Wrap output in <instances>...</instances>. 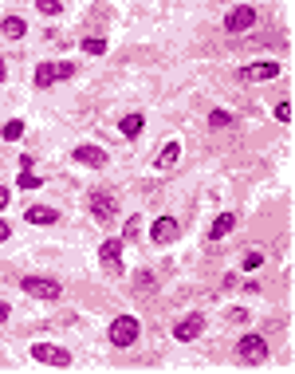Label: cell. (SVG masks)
Instances as JSON below:
<instances>
[{
  "instance_id": "4",
  "label": "cell",
  "mask_w": 295,
  "mask_h": 374,
  "mask_svg": "<svg viewBox=\"0 0 295 374\" xmlns=\"http://www.w3.org/2000/svg\"><path fill=\"white\" fill-rule=\"evenodd\" d=\"M31 359L47 362V366H71V355L55 343H31Z\"/></svg>"
},
{
  "instance_id": "28",
  "label": "cell",
  "mask_w": 295,
  "mask_h": 374,
  "mask_svg": "<svg viewBox=\"0 0 295 374\" xmlns=\"http://www.w3.org/2000/svg\"><path fill=\"white\" fill-rule=\"evenodd\" d=\"M8 315H12V308H8V303H4V299H0V323H4V319H8Z\"/></svg>"
},
{
  "instance_id": "17",
  "label": "cell",
  "mask_w": 295,
  "mask_h": 374,
  "mask_svg": "<svg viewBox=\"0 0 295 374\" xmlns=\"http://www.w3.org/2000/svg\"><path fill=\"white\" fill-rule=\"evenodd\" d=\"M177 158H181V146H177V142H166V150H162V158H157V166L170 170V166H177Z\"/></svg>"
},
{
  "instance_id": "9",
  "label": "cell",
  "mask_w": 295,
  "mask_h": 374,
  "mask_svg": "<svg viewBox=\"0 0 295 374\" xmlns=\"http://www.w3.org/2000/svg\"><path fill=\"white\" fill-rule=\"evenodd\" d=\"M276 75H280V63H252V67L236 71L240 83H260V79H276Z\"/></svg>"
},
{
  "instance_id": "10",
  "label": "cell",
  "mask_w": 295,
  "mask_h": 374,
  "mask_svg": "<svg viewBox=\"0 0 295 374\" xmlns=\"http://www.w3.org/2000/svg\"><path fill=\"white\" fill-rule=\"evenodd\" d=\"M201 331H205V315H185V319L173 327V339H177V343H193Z\"/></svg>"
},
{
  "instance_id": "1",
  "label": "cell",
  "mask_w": 295,
  "mask_h": 374,
  "mask_svg": "<svg viewBox=\"0 0 295 374\" xmlns=\"http://www.w3.org/2000/svg\"><path fill=\"white\" fill-rule=\"evenodd\" d=\"M20 288H24L28 296H36V299H60L63 296V284L60 280H51V276H36V272H31V276H24V280H20Z\"/></svg>"
},
{
  "instance_id": "12",
  "label": "cell",
  "mask_w": 295,
  "mask_h": 374,
  "mask_svg": "<svg viewBox=\"0 0 295 374\" xmlns=\"http://www.w3.org/2000/svg\"><path fill=\"white\" fill-rule=\"evenodd\" d=\"M24 221H28V225H55V221H60V213H55L51 205H28Z\"/></svg>"
},
{
  "instance_id": "22",
  "label": "cell",
  "mask_w": 295,
  "mask_h": 374,
  "mask_svg": "<svg viewBox=\"0 0 295 374\" xmlns=\"http://www.w3.org/2000/svg\"><path fill=\"white\" fill-rule=\"evenodd\" d=\"M40 12H44V16H60L63 4H60V0H40Z\"/></svg>"
},
{
  "instance_id": "8",
  "label": "cell",
  "mask_w": 295,
  "mask_h": 374,
  "mask_svg": "<svg viewBox=\"0 0 295 374\" xmlns=\"http://www.w3.org/2000/svg\"><path fill=\"white\" fill-rule=\"evenodd\" d=\"M123 249H126V240H103L99 245V260L107 264V272H123Z\"/></svg>"
},
{
  "instance_id": "3",
  "label": "cell",
  "mask_w": 295,
  "mask_h": 374,
  "mask_svg": "<svg viewBox=\"0 0 295 374\" xmlns=\"http://www.w3.org/2000/svg\"><path fill=\"white\" fill-rule=\"evenodd\" d=\"M252 24H256V8H252V4H236V8H229V16H225V32H233V36L252 32Z\"/></svg>"
},
{
  "instance_id": "14",
  "label": "cell",
  "mask_w": 295,
  "mask_h": 374,
  "mask_svg": "<svg viewBox=\"0 0 295 374\" xmlns=\"http://www.w3.org/2000/svg\"><path fill=\"white\" fill-rule=\"evenodd\" d=\"M55 79H60V63H40V67H36V87H40V91H47Z\"/></svg>"
},
{
  "instance_id": "15",
  "label": "cell",
  "mask_w": 295,
  "mask_h": 374,
  "mask_svg": "<svg viewBox=\"0 0 295 374\" xmlns=\"http://www.w3.org/2000/svg\"><path fill=\"white\" fill-rule=\"evenodd\" d=\"M0 32H4L8 40H20V36L28 32V24H24L20 16H4V20H0Z\"/></svg>"
},
{
  "instance_id": "13",
  "label": "cell",
  "mask_w": 295,
  "mask_h": 374,
  "mask_svg": "<svg viewBox=\"0 0 295 374\" xmlns=\"http://www.w3.org/2000/svg\"><path fill=\"white\" fill-rule=\"evenodd\" d=\"M233 225H236V213H220V217L209 225V240H220V236H229V233H233Z\"/></svg>"
},
{
  "instance_id": "6",
  "label": "cell",
  "mask_w": 295,
  "mask_h": 374,
  "mask_svg": "<svg viewBox=\"0 0 295 374\" xmlns=\"http://www.w3.org/2000/svg\"><path fill=\"white\" fill-rule=\"evenodd\" d=\"M236 355L244 362H264L268 359V343H264V335H244L240 343H236Z\"/></svg>"
},
{
  "instance_id": "2",
  "label": "cell",
  "mask_w": 295,
  "mask_h": 374,
  "mask_svg": "<svg viewBox=\"0 0 295 374\" xmlns=\"http://www.w3.org/2000/svg\"><path fill=\"white\" fill-rule=\"evenodd\" d=\"M138 319L134 315H118L114 323H110V347H134L138 343Z\"/></svg>"
},
{
  "instance_id": "19",
  "label": "cell",
  "mask_w": 295,
  "mask_h": 374,
  "mask_svg": "<svg viewBox=\"0 0 295 374\" xmlns=\"http://www.w3.org/2000/svg\"><path fill=\"white\" fill-rule=\"evenodd\" d=\"M209 126H213V130H225V126H233V114H229V110H213V114H209Z\"/></svg>"
},
{
  "instance_id": "27",
  "label": "cell",
  "mask_w": 295,
  "mask_h": 374,
  "mask_svg": "<svg viewBox=\"0 0 295 374\" xmlns=\"http://www.w3.org/2000/svg\"><path fill=\"white\" fill-rule=\"evenodd\" d=\"M8 236H12V229H8V225H4V221H0V245H4V240H8Z\"/></svg>"
},
{
  "instance_id": "26",
  "label": "cell",
  "mask_w": 295,
  "mask_h": 374,
  "mask_svg": "<svg viewBox=\"0 0 295 374\" xmlns=\"http://www.w3.org/2000/svg\"><path fill=\"white\" fill-rule=\"evenodd\" d=\"M8 201H12V189H0V213L8 209Z\"/></svg>"
},
{
  "instance_id": "24",
  "label": "cell",
  "mask_w": 295,
  "mask_h": 374,
  "mask_svg": "<svg viewBox=\"0 0 295 374\" xmlns=\"http://www.w3.org/2000/svg\"><path fill=\"white\" fill-rule=\"evenodd\" d=\"M276 119H280V123H292V103H287V99L276 107Z\"/></svg>"
},
{
  "instance_id": "11",
  "label": "cell",
  "mask_w": 295,
  "mask_h": 374,
  "mask_svg": "<svg viewBox=\"0 0 295 374\" xmlns=\"http://www.w3.org/2000/svg\"><path fill=\"white\" fill-rule=\"evenodd\" d=\"M75 162H83V166H94V170H99V166H107V150H103V146H91V142H87V146H75Z\"/></svg>"
},
{
  "instance_id": "7",
  "label": "cell",
  "mask_w": 295,
  "mask_h": 374,
  "mask_svg": "<svg viewBox=\"0 0 295 374\" xmlns=\"http://www.w3.org/2000/svg\"><path fill=\"white\" fill-rule=\"evenodd\" d=\"M177 236H181V221L177 217H157L154 225H150V240H154V245H170Z\"/></svg>"
},
{
  "instance_id": "29",
  "label": "cell",
  "mask_w": 295,
  "mask_h": 374,
  "mask_svg": "<svg viewBox=\"0 0 295 374\" xmlns=\"http://www.w3.org/2000/svg\"><path fill=\"white\" fill-rule=\"evenodd\" d=\"M4 79H8V67H4V60H0V83H4Z\"/></svg>"
},
{
  "instance_id": "16",
  "label": "cell",
  "mask_w": 295,
  "mask_h": 374,
  "mask_svg": "<svg viewBox=\"0 0 295 374\" xmlns=\"http://www.w3.org/2000/svg\"><path fill=\"white\" fill-rule=\"evenodd\" d=\"M142 126H146V119H142V114H126L123 123H118V130H123L126 138H138V134H142Z\"/></svg>"
},
{
  "instance_id": "20",
  "label": "cell",
  "mask_w": 295,
  "mask_h": 374,
  "mask_svg": "<svg viewBox=\"0 0 295 374\" xmlns=\"http://www.w3.org/2000/svg\"><path fill=\"white\" fill-rule=\"evenodd\" d=\"M16 186H20V189H40V186H44V177H40V173H31V170H24Z\"/></svg>"
},
{
  "instance_id": "5",
  "label": "cell",
  "mask_w": 295,
  "mask_h": 374,
  "mask_svg": "<svg viewBox=\"0 0 295 374\" xmlns=\"http://www.w3.org/2000/svg\"><path fill=\"white\" fill-rule=\"evenodd\" d=\"M91 213H94V221H114L118 217V201H114V193L94 189L91 193Z\"/></svg>"
},
{
  "instance_id": "18",
  "label": "cell",
  "mask_w": 295,
  "mask_h": 374,
  "mask_svg": "<svg viewBox=\"0 0 295 374\" xmlns=\"http://www.w3.org/2000/svg\"><path fill=\"white\" fill-rule=\"evenodd\" d=\"M79 47H83L87 55H103V51H107V40H103V36H87Z\"/></svg>"
},
{
  "instance_id": "21",
  "label": "cell",
  "mask_w": 295,
  "mask_h": 374,
  "mask_svg": "<svg viewBox=\"0 0 295 374\" xmlns=\"http://www.w3.org/2000/svg\"><path fill=\"white\" fill-rule=\"evenodd\" d=\"M20 134H24V119H8V123H4V138L16 142Z\"/></svg>"
},
{
  "instance_id": "25",
  "label": "cell",
  "mask_w": 295,
  "mask_h": 374,
  "mask_svg": "<svg viewBox=\"0 0 295 374\" xmlns=\"http://www.w3.org/2000/svg\"><path fill=\"white\" fill-rule=\"evenodd\" d=\"M134 280H138V292H150V284H154V280H150V272H138Z\"/></svg>"
},
{
  "instance_id": "23",
  "label": "cell",
  "mask_w": 295,
  "mask_h": 374,
  "mask_svg": "<svg viewBox=\"0 0 295 374\" xmlns=\"http://www.w3.org/2000/svg\"><path fill=\"white\" fill-rule=\"evenodd\" d=\"M260 264H264V252H256V249L244 252V268H260Z\"/></svg>"
}]
</instances>
